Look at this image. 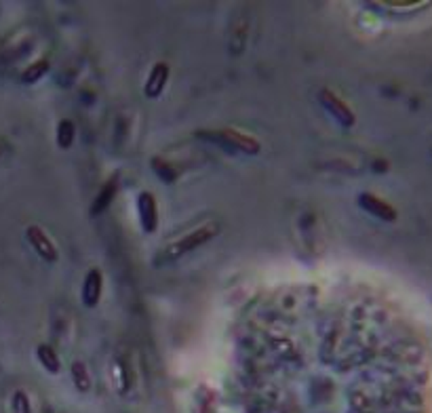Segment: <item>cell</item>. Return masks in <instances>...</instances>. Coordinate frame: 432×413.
Here are the masks:
<instances>
[{"mask_svg": "<svg viewBox=\"0 0 432 413\" xmlns=\"http://www.w3.org/2000/svg\"><path fill=\"white\" fill-rule=\"evenodd\" d=\"M167 83H169V66H167L165 62H158V64L150 70V74H148V79H146L144 95H146L148 100L161 97V93L165 91Z\"/></svg>", "mask_w": 432, "mask_h": 413, "instance_id": "7", "label": "cell"}, {"mask_svg": "<svg viewBox=\"0 0 432 413\" xmlns=\"http://www.w3.org/2000/svg\"><path fill=\"white\" fill-rule=\"evenodd\" d=\"M74 137H76V129H74V123L64 119L60 125H58V146L62 150H68L72 144H74Z\"/></svg>", "mask_w": 432, "mask_h": 413, "instance_id": "11", "label": "cell"}, {"mask_svg": "<svg viewBox=\"0 0 432 413\" xmlns=\"http://www.w3.org/2000/svg\"><path fill=\"white\" fill-rule=\"evenodd\" d=\"M137 215L142 222V230L152 234L158 228V207L152 192H140L137 196Z\"/></svg>", "mask_w": 432, "mask_h": 413, "instance_id": "5", "label": "cell"}, {"mask_svg": "<svg viewBox=\"0 0 432 413\" xmlns=\"http://www.w3.org/2000/svg\"><path fill=\"white\" fill-rule=\"evenodd\" d=\"M26 238L32 245V249L36 251V255L45 262H58L60 251L55 247V243L51 241V236L41 228V226H28L26 228Z\"/></svg>", "mask_w": 432, "mask_h": 413, "instance_id": "4", "label": "cell"}, {"mask_svg": "<svg viewBox=\"0 0 432 413\" xmlns=\"http://www.w3.org/2000/svg\"><path fill=\"white\" fill-rule=\"evenodd\" d=\"M358 205L363 211H367L369 215H373L382 222H396V217H398V213L392 205H388L386 201H382L379 196L369 194V192L358 194Z\"/></svg>", "mask_w": 432, "mask_h": 413, "instance_id": "6", "label": "cell"}, {"mask_svg": "<svg viewBox=\"0 0 432 413\" xmlns=\"http://www.w3.org/2000/svg\"><path fill=\"white\" fill-rule=\"evenodd\" d=\"M102 289H104V276L97 268L89 270L87 276H85V283H83V291H81V297H83V304L87 308H95L102 299Z\"/></svg>", "mask_w": 432, "mask_h": 413, "instance_id": "8", "label": "cell"}, {"mask_svg": "<svg viewBox=\"0 0 432 413\" xmlns=\"http://www.w3.org/2000/svg\"><path fill=\"white\" fill-rule=\"evenodd\" d=\"M217 232H220V228H217L215 224H207V226H203V228L190 232V234L184 236L182 241H175V243H171L169 247H165V249L158 253V257H156V266H167V264L177 262V259L184 257L186 253H190V251H194L196 247L205 245L207 241L215 238Z\"/></svg>", "mask_w": 432, "mask_h": 413, "instance_id": "1", "label": "cell"}, {"mask_svg": "<svg viewBox=\"0 0 432 413\" xmlns=\"http://www.w3.org/2000/svg\"><path fill=\"white\" fill-rule=\"evenodd\" d=\"M72 381H74L76 390H81V392L91 390V375H89L85 363H81V360L72 363Z\"/></svg>", "mask_w": 432, "mask_h": 413, "instance_id": "12", "label": "cell"}, {"mask_svg": "<svg viewBox=\"0 0 432 413\" xmlns=\"http://www.w3.org/2000/svg\"><path fill=\"white\" fill-rule=\"evenodd\" d=\"M36 356H39V360H41V365L49 371V373H60V369H62V363H60V356H58V352L51 348V346H47V344H41L39 348H36Z\"/></svg>", "mask_w": 432, "mask_h": 413, "instance_id": "10", "label": "cell"}, {"mask_svg": "<svg viewBox=\"0 0 432 413\" xmlns=\"http://www.w3.org/2000/svg\"><path fill=\"white\" fill-rule=\"evenodd\" d=\"M116 186H119V180H116V177H110V180L104 184V188L100 190V194H97L95 201H93L91 215H100V213H104V211L110 207V203H112L114 196H116Z\"/></svg>", "mask_w": 432, "mask_h": 413, "instance_id": "9", "label": "cell"}, {"mask_svg": "<svg viewBox=\"0 0 432 413\" xmlns=\"http://www.w3.org/2000/svg\"><path fill=\"white\" fill-rule=\"evenodd\" d=\"M205 135H213L211 140H217L222 146H226L228 150L234 152H243V154H257L262 150L259 142L253 135H245L238 133L234 129H224V131H215V133H205Z\"/></svg>", "mask_w": 432, "mask_h": 413, "instance_id": "2", "label": "cell"}, {"mask_svg": "<svg viewBox=\"0 0 432 413\" xmlns=\"http://www.w3.org/2000/svg\"><path fill=\"white\" fill-rule=\"evenodd\" d=\"M47 70H49V62L47 60H41V62H36V64H32L28 70H24V74H22V83H36V81H41L45 74H47Z\"/></svg>", "mask_w": 432, "mask_h": 413, "instance_id": "13", "label": "cell"}, {"mask_svg": "<svg viewBox=\"0 0 432 413\" xmlns=\"http://www.w3.org/2000/svg\"><path fill=\"white\" fill-rule=\"evenodd\" d=\"M13 413H32L30 409V398L26 396V392H15L13 394Z\"/></svg>", "mask_w": 432, "mask_h": 413, "instance_id": "14", "label": "cell"}, {"mask_svg": "<svg viewBox=\"0 0 432 413\" xmlns=\"http://www.w3.org/2000/svg\"><path fill=\"white\" fill-rule=\"evenodd\" d=\"M5 148H7V144L0 140V156H3V152H5Z\"/></svg>", "mask_w": 432, "mask_h": 413, "instance_id": "15", "label": "cell"}, {"mask_svg": "<svg viewBox=\"0 0 432 413\" xmlns=\"http://www.w3.org/2000/svg\"><path fill=\"white\" fill-rule=\"evenodd\" d=\"M318 102H320V106H323L342 127H352V125L356 123L354 112L350 110V106H348L337 93H333V91H329V89H323V91L318 93Z\"/></svg>", "mask_w": 432, "mask_h": 413, "instance_id": "3", "label": "cell"}]
</instances>
